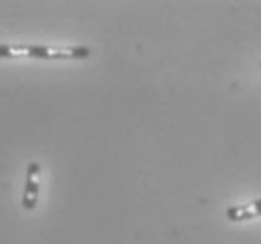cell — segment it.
<instances>
[{"label":"cell","instance_id":"1","mask_svg":"<svg viewBox=\"0 0 261 244\" xmlns=\"http://www.w3.org/2000/svg\"><path fill=\"white\" fill-rule=\"evenodd\" d=\"M89 47H51V45H0V59H45V60H79L89 59Z\"/></svg>","mask_w":261,"mask_h":244},{"label":"cell","instance_id":"2","mask_svg":"<svg viewBox=\"0 0 261 244\" xmlns=\"http://www.w3.org/2000/svg\"><path fill=\"white\" fill-rule=\"evenodd\" d=\"M40 179H42V166L38 161H30L29 167H27V182H24V194H23L24 210H34L36 205H38Z\"/></svg>","mask_w":261,"mask_h":244},{"label":"cell","instance_id":"3","mask_svg":"<svg viewBox=\"0 0 261 244\" xmlns=\"http://www.w3.org/2000/svg\"><path fill=\"white\" fill-rule=\"evenodd\" d=\"M226 216L231 222H244V220L257 218V216H261V199H255V201L248 203V205L229 207L226 210Z\"/></svg>","mask_w":261,"mask_h":244},{"label":"cell","instance_id":"4","mask_svg":"<svg viewBox=\"0 0 261 244\" xmlns=\"http://www.w3.org/2000/svg\"><path fill=\"white\" fill-rule=\"evenodd\" d=\"M259 68H261V64H259Z\"/></svg>","mask_w":261,"mask_h":244}]
</instances>
